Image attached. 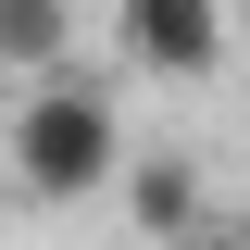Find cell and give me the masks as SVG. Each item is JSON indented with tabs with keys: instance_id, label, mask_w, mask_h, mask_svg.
<instances>
[{
	"instance_id": "obj_4",
	"label": "cell",
	"mask_w": 250,
	"mask_h": 250,
	"mask_svg": "<svg viewBox=\"0 0 250 250\" xmlns=\"http://www.w3.org/2000/svg\"><path fill=\"white\" fill-rule=\"evenodd\" d=\"M75 50V0H13L0 13V75H62Z\"/></svg>"
},
{
	"instance_id": "obj_6",
	"label": "cell",
	"mask_w": 250,
	"mask_h": 250,
	"mask_svg": "<svg viewBox=\"0 0 250 250\" xmlns=\"http://www.w3.org/2000/svg\"><path fill=\"white\" fill-rule=\"evenodd\" d=\"M0 13H13V0H0Z\"/></svg>"
},
{
	"instance_id": "obj_3",
	"label": "cell",
	"mask_w": 250,
	"mask_h": 250,
	"mask_svg": "<svg viewBox=\"0 0 250 250\" xmlns=\"http://www.w3.org/2000/svg\"><path fill=\"white\" fill-rule=\"evenodd\" d=\"M200 213H213V200H200V163H188V150H150V163H125V225H138L150 250H175Z\"/></svg>"
},
{
	"instance_id": "obj_5",
	"label": "cell",
	"mask_w": 250,
	"mask_h": 250,
	"mask_svg": "<svg viewBox=\"0 0 250 250\" xmlns=\"http://www.w3.org/2000/svg\"><path fill=\"white\" fill-rule=\"evenodd\" d=\"M175 250H250V213H200V225H188Z\"/></svg>"
},
{
	"instance_id": "obj_2",
	"label": "cell",
	"mask_w": 250,
	"mask_h": 250,
	"mask_svg": "<svg viewBox=\"0 0 250 250\" xmlns=\"http://www.w3.org/2000/svg\"><path fill=\"white\" fill-rule=\"evenodd\" d=\"M125 62L138 75H213L225 62V0H125Z\"/></svg>"
},
{
	"instance_id": "obj_1",
	"label": "cell",
	"mask_w": 250,
	"mask_h": 250,
	"mask_svg": "<svg viewBox=\"0 0 250 250\" xmlns=\"http://www.w3.org/2000/svg\"><path fill=\"white\" fill-rule=\"evenodd\" d=\"M125 175V125H113V100L88 88V75H38L25 100H13V188L25 200H100V188Z\"/></svg>"
}]
</instances>
